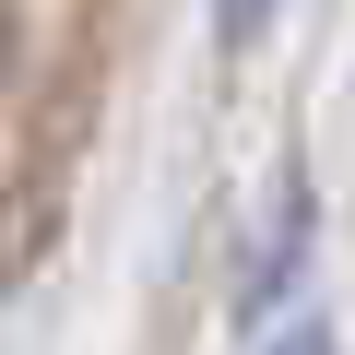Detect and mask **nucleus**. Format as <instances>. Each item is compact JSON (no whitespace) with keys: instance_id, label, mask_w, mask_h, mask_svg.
<instances>
[{"instance_id":"1","label":"nucleus","mask_w":355,"mask_h":355,"mask_svg":"<svg viewBox=\"0 0 355 355\" xmlns=\"http://www.w3.org/2000/svg\"><path fill=\"white\" fill-rule=\"evenodd\" d=\"M261 12H272V0H225V36H261Z\"/></svg>"},{"instance_id":"2","label":"nucleus","mask_w":355,"mask_h":355,"mask_svg":"<svg viewBox=\"0 0 355 355\" xmlns=\"http://www.w3.org/2000/svg\"><path fill=\"white\" fill-rule=\"evenodd\" d=\"M272 355H331V343H320V331H284V343H272Z\"/></svg>"}]
</instances>
